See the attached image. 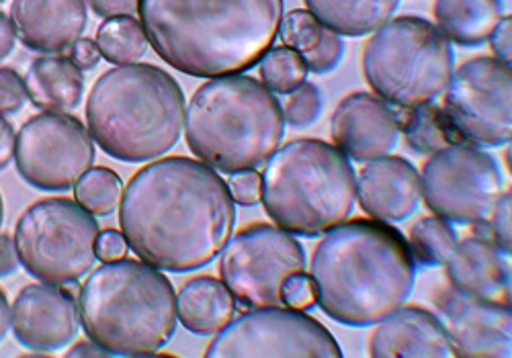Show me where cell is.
I'll list each match as a JSON object with an SVG mask.
<instances>
[{
    "mask_svg": "<svg viewBox=\"0 0 512 358\" xmlns=\"http://www.w3.org/2000/svg\"><path fill=\"white\" fill-rule=\"evenodd\" d=\"M84 334L117 356L162 350L177 330V295L156 266L132 258L105 262L78 295Z\"/></svg>",
    "mask_w": 512,
    "mask_h": 358,
    "instance_id": "obj_5",
    "label": "cell"
},
{
    "mask_svg": "<svg viewBox=\"0 0 512 358\" xmlns=\"http://www.w3.org/2000/svg\"><path fill=\"white\" fill-rule=\"evenodd\" d=\"M308 66L300 52L291 48H271L261 58V80L275 95H291L308 78Z\"/></svg>",
    "mask_w": 512,
    "mask_h": 358,
    "instance_id": "obj_30",
    "label": "cell"
},
{
    "mask_svg": "<svg viewBox=\"0 0 512 358\" xmlns=\"http://www.w3.org/2000/svg\"><path fill=\"white\" fill-rule=\"evenodd\" d=\"M236 313V299L224 281L209 275L189 279L177 295V318L197 336H213L226 328Z\"/></svg>",
    "mask_w": 512,
    "mask_h": 358,
    "instance_id": "obj_22",
    "label": "cell"
},
{
    "mask_svg": "<svg viewBox=\"0 0 512 358\" xmlns=\"http://www.w3.org/2000/svg\"><path fill=\"white\" fill-rule=\"evenodd\" d=\"M445 115L463 142L498 148L512 138V72L496 58L459 66L447 86Z\"/></svg>",
    "mask_w": 512,
    "mask_h": 358,
    "instance_id": "obj_13",
    "label": "cell"
},
{
    "mask_svg": "<svg viewBox=\"0 0 512 358\" xmlns=\"http://www.w3.org/2000/svg\"><path fill=\"white\" fill-rule=\"evenodd\" d=\"M261 199L269 217L289 234L316 238L347 221L357 199L349 158L322 140H293L265 168Z\"/></svg>",
    "mask_w": 512,
    "mask_h": 358,
    "instance_id": "obj_7",
    "label": "cell"
},
{
    "mask_svg": "<svg viewBox=\"0 0 512 358\" xmlns=\"http://www.w3.org/2000/svg\"><path fill=\"white\" fill-rule=\"evenodd\" d=\"M127 252V242L123 238V234L115 232V230H105L99 234L97 240V258L101 262H113L123 258Z\"/></svg>",
    "mask_w": 512,
    "mask_h": 358,
    "instance_id": "obj_39",
    "label": "cell"
},
{
    "mask_svg": "<svg viewBox=\"0 0 512 358\" xmlns=\"http://www.w3.org/2000/svg\"><path fill=\"white\" fill-rule=\"evenodd\" d=\"M99 234L95 215L80 203L44 199L27 207L19 217L15 248L31 277L66 287L95 266Z\"/></svg>",
    "mask_w": 512,
    "mask_h": 358,
    "instance_id": "obj_9",
    "label": "cell"
},
{
    "mask_svg": "<svg viewBox=\"0 0 512 358\" xmlns=\"http://www.w3.org/2000/svg\"><path fill=\"white\" fill-rule=\"evenodd\" d=\"M91 9L105 19L113 17H130L138 11L140 0H87Z\"/></svg>",
    "mask_w": 512,
    "mask_h": 358,
    "instance_id": "obj_40",
    "label": "cell"
},
{
    "mask_svg": "<svg viewBox=\"0 0 512 358\" xmlns=\"http://www.w3.org/2000/svg\"><path fill=\"white\" fill-rule=\"evenodd\" d=\"M121 234L144 262L191 273L216 260L232 238L236 203L211 166L185 156L138 170L119 201Z\"/></svg>",
    "mask_w": 512,
    "mask_h": 358,
    "instance_id": "obj_1",
    "label": "cell"
},
{
    "mask_svg": "<svg viewBox=\"0 0 512 358\" xmlns=\"http://www.w3.org/2000/svg\"><path fill=\"white\" fill-rule=\"evenodd\" d=\"M68 356H111V354L91 340V342H78L72 350H68Z\"/></svg>",
    "mask_w": 512,
    "mask_h": 358,
    "instance_id": "obj_45",
    "label": "cell"
},
{
    "mask_svg": "<svg viewBox=\"0 0 512 358\" xmlns=\"http://www.w3.org/2000/svg\"><path fill=\"white\" fill-rule=\"evenodd\" d=\"M510 33H512V19L510 17H502L498 21V25L494 27L492 35H490V43H492V50H494V58L510 64Z\"/></svg>",
    "mask_w": 512,
    "mask_h": 358,
    "instance_id": "obj_41",
    "label": "cell"
},
{
    "mask_svg": "<svg viewBox=\"0 0 512 358\" xmlns=\"http://www.w3.org/2000/svg\"><path fill=\"white\" fill-rule=\"evenodd\" d=\"M324 31V25L306 9H297L283 17L279 35L285 43V48H291L300 54L310 52L316 48V43L320 41Z\"/></svg>",
    "mask_w": 512,
    "mask_h": 358,
    "instance_id": "obj_31",
    "label": "cell"
},
{
    "mask_svg": "<svg viewBox=\"0 0 512 358\" xmlns=\"http://www.w3.org/2000/svg\"><path fill=\"white\" fill-rule=\"evenodd\" d=\"M502 195V174L492 154L474 144H453L426 160L420 197L437 217L476 226L490 217Z\"/></svg>",
    "mask_w": 512,
    "mask_h": 358,
    "instance_id": "obj_11",
    "label": "cell"
},
{
    "mask_svg": "<svg viewBox=\"0 0 512 358\" xmlns=\"http://www.w3.org/2000/svg\"><path fill=\"white\" fill-rule=\"evenodd\" d=\"M19 254L15 248V240L7 234H0V277H9L17 271Z\"/></svg>",
    "mask_w": 512,
    "mask_h": 358,
    "instance_id": "obj_42",
    "label": "cell"
},
{
    "mask_svg": "<svg viewBox=\"0 0 512 358\" xmlns=\"http://www.w3.org/2000/svg\"><path fill=\"white\" fill-rule=\"evenodd\" d=\"M78 303L58 285L25 287L11 309V328L19 344L37 352H54L78 332Z\"/></svg>",
    "mask_w": 512,
    "mask_h": 358,
    "instance_id": "obj_17",
    "label": "cell"
},
{
    "mask_svg": "<svg viewBox=\"0 0 512 358\" xmlns=\"http://www.w3.org/2000/svg\"><path fill=\"white\" fill-rule=\"evenodd\" d=\"M308 11L330 31L345 37H363L386 25L400 0H306Z\"/></svg>",
    "mask_w": 512,
    "mask_h": 358,
    "instance_id": "obj_25",
    "label": "cell"
},
{
    "mask_svg": "<svg viewBox=\"0 0 512 358\" xmlns=\"http://www.w3.org/2000/svg\"><path fill=\"white\" fill-rule=\"evenodd\" d=\"M357 199L371 219L404 221L418 209L420 174L406 158H375L357 178Z\"/></svg>",
    "mask_w": 512,
    "mask_h": 358,
    "instance_id": "obj_19",
    "label": "cell"
},
{
    "mask_svg": "<svg viewBox=\"0 0 512 358\" xmlns=\"http://www.w3.org/2000/svg\"><path fill=\"white\" fill-rule=\"evenodd\" d=\"M15 156V127L0 115V170H5Z\"/></svg>",
    "mask_w": 512,
    "mask_h": 358,
    "instance_id": "obj_43",
    "label": "cell"
},
{
    "mask_svg": "<svg viewBox=\"0 0 512 358\" xmlns=\"http://www.w3.org/2000/svg\"><path fill=\"white\" fill-rule=\"evenodd\" d=\"M451 354L459 358H510V303L467 297L457 291L439 301Z\"/></svg>",
    "mask_w": 512,
    "mask_h": 358,
    "instance_id": "obj_15",
    "label": "cell"
},
{
    "mask_svg": "<svg viewBox=\"0 0 512 358\" xmlns=\"http://www.w3.org/2000/svg\"><path fill=\"white\" fill-rule=\"evenodd\" d=\"M27 101L25 80L13 68H0V115H13Z\"/></svg>",
    "mask_w": 512,
    "mask_h": 358,
    "instance_id": "obj_35",
    "label": "cell"
},
{
    "mask_svg": "<svg viewBox=\"0 0 512 358\" xmlns=\"http://www.w3.org/2000/svg\"><path fill=\"white\" fill-rule=\"evenodd\" d=\"M68 60H70L78 70H93V68L99 64V60H101V52H99L97 41L80 37V39L74 43V46L70 48Z\"/></svg>",
    "mask_w": 512,
    "mask_h": 358,
    "instance_id": "obj_38",
    "label": "cell"
},
{
    "mask_svg": "<svg viewBox=\"0 0 512 358\" xmlns=\"http://www.w3.org/2000/svg\"><path fill=\"white\" fill-rule=\"evenodd\" d=\"M343 56H345L343 39H340V35H336L334 31H330L326 27L322 31L320 41L316 43V48L302 54L308 70H312L316 74L332 72L340 64V60H343Z\"/></svg>",
    "mask_w": 512,
    "mask_h": 358,
    "instance_id": "obj_33",
    "label": "cell"
},
{
    "mask_svg": "<svg viewBox=\"0 0 512 358\" xmlns=\"http://www.w3.org/2000/svg\"><path fill=\"white\" fill-rule=\"evenodd\" d=\"M300 273H306L302 244L269 223L244 228L222 250V281L246 309L281 305L285 281Z\"/></svg>",
    "mask_w": 512,
    "mask_h": 358,
    "instance_id": "obj_10",
    "label": "cell"
},
{
    "mask_svg": "<svg viewBox=\"0 0 512 358\" xmlns=\"http://www.w3.org/2000/svg\"><path fill=\"white\" fill-rule=\"evenodd\" d=\"M207 358H261L304 356L340 358L336 338L308 313L291 307H263L244 313L218 332Z\"/></svg>",
    "mask_w": 512,
    "mask_h": 358,
    "instance_id": "obj_12",
    "label": "cell"
},
{
    "mask_svg": "<svg viewBox=\"0 0 512 358\" xmlns=\"http://www.w3.org/2000/svg\"><path fill=\"white\" fill-rule=\"evenodd\" d=\"M398 121L400 131L406 133L410 148L420 154H435L441 148L463 144L445 111L435 107L433 103L404 109V113H398Z\"/></svg>",
    "mask_w": 512,
    "mask_h": 358,
    "instance_id": "obj_26",
    "label": "cell"
},
{
    "mask_svg": "<svg viewBox=\"0 0 512 358\" xmlns=\"http://www.w3.org/2000/svg\"><path fill=\"white\" fill-rule=\"evenodd\" d=\"M87 0H13L11 23L23 46L41 54L70 50L87 29Z\"/></svg>",
    "mask_w": 512,
    "mask_h": 358,
    "instance_id": "obj_18",
    "label": "cell"
},
{
    "mask_svg": "<svg viewBox=\"0 0 512 358\" xmlns=\"http://www.w3.org/2000/svg\"><path fill=\"white\" fill-rule=\"evenodd\" d=\"M445 266L453 291L494 301L498 297L510 299V266L504 252L490 240L467 238L457 242Z\"/></svg>",
    "mask_w": 512,
    "mask_h": 358,
    "instance_id": "obj_21",
    "label": "cell"
},
{
    "mask_svg": "<svg viewBox=\"0 0 512 358\" xmlns=\"http://www.w3.org/2000/svg\"><path fill=\"white\" fill-rule=\"evenodd\" d=\"M510 201V193H502L490 217L482 221L484 226H488V240L504 254H510Z\"/></svg>",
    "mask_w": 512,
    "mask_h": 358,
    "instance_id": "obj_34",
    "label": "cell"
},
{
    "mask_svg": "<svg viewBox=\"0 0 512 358\" xmlns=\"http://www.w3.org/2000/svg\"><path fill=\"white\" fill-rule=\"evenodd\" d=\"M97 46L101 58H105L109 64L123 66L134 64L146 54L148 39L142 23L134 15L113 17L99 27Z\"/></svg>",
    "mask_w": 512,
    "mask_h": 358,
    "instance_id": "obj_27",
    "label": "cell"
},
{
    "mask_svg": "<svg viewBox=\"0 0 512 358\" xmlns=\"http://www.w3.org/2000/svg\"><path fill=\"white\" fill-rule=\"evenodd\" d=\"M5 3V0H0V5H3Z\"/></svg>",
    "mask_w": 512,
    "mask_h": 358,
    "instance_id": "obj_48",
    "label": "cell"
},
{
    "mask_svg": "<svg viewBox=\"0 0 512 358\" xmlns=\"http://www.w3.org/2000/svg\"><path fill=\"white\" fill-rule=\"evenodd\" d=\"M121 195V178L109 168H91L74 185L76 203L97 217L111 215L117 209Z\"/></svg>",
    "mask_w": 512,
    "mask_h": 358,
    "instance_id": "obj_29",
    "label": "cell"
},
{
    "mask_svg": "<svg viewBox=\"0 0 512 358\" xmlns=\"http://www.w3.org/2000/svg\"><path fill=\"white\" fill-rule=\"evenodd\" d=\"M15 160L27 185L48 193H64L91 170L95 144L80 119L46 111L21 127Z\"/></svg>",
    "mask_w": 512,
    "mask_h": 358,
    "instance_id": "obj_14",
    "label": "cell"
},
{
    "mask_svg": "<svg viewBox=\"0 0 512 358\" xmlns=\"http://www.w3.org/2000/svg\"><path fill=\"white\" fill-rule=\"evenodd\" d=\"M15 41H17V33L11 23V17L0 13V62H3L13 52Z\"/></svg>",
    "mask_w": 512,
    "mask_h": 358,
    "instance_id": "obj_44",
    "label": "cell"
},
{
    "mask_svg": "<svg viewBox=\"0 0 512 358\" xmlns=\"http://www.w3.org/2000/svg\"><path fill=\"white\" fill-rule=\"evenodd\" d=\"M27 99L44 111L66 113L80 105L84 76L68 58H37L25 76Z\"/></svg>",
    "mask_w": 512,
    "mask_h": 358,
    "instance_id": "obj_23",
    "label": "cell"
},
{
    "mask_svg": "<svg viewBox=\"0 0 512 358\" xmlns=\"http://www.w3.org/2000/svg\"><path fill=\"white\" fill-rule=\"evenodd\" d=\"M371 356L443 358L453 354L447 330L435 313L422 307H400L373 332Z\"/></svg>",
    "mask_w": 512,
    "mask_h": 358,
    "instance_id": "obj_20",
    "label": "cell"
},
{
    "mask_svg": "<svg viewBox=\"0 0 512 358\" xmlns=\"http://www.w3.org/2000/svg\"><path fill=\"white\" fill-rule=\"evenodd\" d=\"M191 152L226 174L269 162L285 136V115L269 88L242 74L209 78L185 113Z\"/></svg>",
    "mask_w": 512,
    "mask_h": 358,
    "instance_id": "obj_6",
    "label": "cell"
},
{
    "mask_svg": "<svg viewBox=\"0 0 512 358\" xmlns=\"http://www.w3.org/2000/svg\"><path fill=\"white\" fill-rule=\"evenodd\" d=\"M3 221H5V205H3V197H0V228H3Z\"/></svg>",
    "mask_w": 512,
    "mask_h": 358,
    "instance_id": "obj_47",
    "label": "cell"
},
{
    "mask_svg": "<svg viewBox=\"0 0 512 358\" xmlns=\"http://www.w3.org/2000/svg\"><path fill=\"white\" fill-rule=\"evenodd\" d=\"M437 29L461 48L486 43L502 19V0H437Z\"/></svg>",
    "mask_w": 512,
    "mask_h": 358,
    "instance_id": "obj_24",
    "label": "cell"
},
{
    "mask_svg": "<svg viewBox=\"0 0 512 358\" xmlns=\"http://www.w3.org/2000/svg\"><path fill=\"white\" fill-rule=\"evenodd\" d=\"M410 252L424 266H443L457 246V234L443 217H422L410 230Z\"/></svg>",
    "mask_w": 512,
    "mask_h": 358,
    "instance_id": "obj_28",
    "label": "cell"
},
{
    "mask_svg": "<svg viewBox=\"0 0 512 358\" xmlns=\"http://www.w3.org/2000/svg\"><path fill=\"white\" fill-rule=\"evenodd\" d=\"M281 301L291 309H300V311L312 309L316 305V287L312 279L304 273L289 277L283 285Z\"/></svg>",
    "mask_w": 512,
    "mask_h": 358,
    "instance_id": "obj_36",
    "label": "cell"
},
{
    "mask_svg": "<svg viewBox=\"0 0 512 358\" xmlns=\"http://www.w3.org/2000/svg\"><path fill=\"white\" fill-rule=\"evenodd\" d=\"M9 328H11V307L5 291L0 289V342L5 340Z\"/></svg>",
    "mask_w": 512,
    "mask_h": 358,
    "instance_id": "obj_46",
    "label": "cell"
},
{
    "mask_svg": "<svg viewBox=\"0 0 512 358\" xmlns=\"http://www.w3.org/2000/svg\"><path fill=\"white\" fill-rule=\"evenodd\" d=\"M455 56L437 25L420 17H398L367 41L363 74L388 105L414 109L435 103L451 82Z\"/></svg>",
    "mask_w": 512,
    "mask_h": 358,
    "instance_id": "obj_8",
    "label": "cell"
},
{
    "mask_svg": "<svg viewBox=\"0 0 512 358\" xmlns=\"http://www.w3.org/2000/svg\"><path fill=\"white\" fill-rule=\"evenodd\" d=\"M230 193L234 203H240L244 207H252L261 201V189H263V178L256 170H242L234 172L230 176Z\"/></svg>",
    "mask_w": 512,
    "mask_h": 358,
    "instance_id": "obj_37",
    "label": "cell"
},
{
    "mask_svg": "<svg viewBox=\"0 0 512 358\" xmlns=\"http://www.w3.org/2000/svg\"><path fill=\"white\" fill-rule=\"evenodd\" d=\"M330 136L334 146L355 162L388 156L400 138L398 111L377 95H349L332 113Z\"/></svg>",
    "mask_w": 512,
    "mask_h": 358,
    "instance_id": "obj_16",
    "label": "cell"
},
{
    "mask_svg": "<svg viewBox=\"0 0 512 358\" xmlns=\"http://www.w3.org/2000/svg\"><path fill=\"white\" fill-rule=\"evenodd\" d=\"M87 123L99 148L121 162H148L173 150L185 127L179 82L152 64L107 70L87 101Z\"/></svg>",
    "mask_w": 512,
    "mask_h": 358,
    "instance_id": "obj_4",
    "label": "cell"
},
{
    "mask_svg": "<svg viewBox=\"0 0 512 358\" xmlns=\"http://www.w3.org/2000/svg\"><path fill=\"white\" fill-rule=\"evenodd\" d=\"M285 0H140L152 50L195 76L240 74L261 62L279 37Z\"/></svg>",
    "mask_w": 512,
    "mask_h": 358,
    "instance_id": "obj_2",
    "label": "cell"
},
{
    "mask_svg": "<svg viewBox=\"0 0 512 358\" xmlns=\"http://www.w3.org/2000/svg\"><path fill=\"white\" fill-rule=\"evenodd\" d=\"M320 113H322V95L318 91V86L310 82H304L302 86L295 88L283 111L285 123L293 127H308L316 123Z\"/></svg>",
    "mask_w": 512,
    "mask_h": 358,
    "instance_id": "obj_32",
    "label": "cell"
},
{
    "mask_svg": "<svg viewBox=\"0 0 512 358\" xmlns=\"http://www.w3.org/2000/svg\"><path fill=\"white\" fill-rule=\"evenodd\" d=\"M316 305L349 328H367L400 309L414 291L408 240L386 221L353 219L326 232L312 256Z\"/></svg>",
    "mask_w": 512,
    "mask_h": 358,
    "instance_id": "obj_3",
    "label": "cell"
}]
</instances>
